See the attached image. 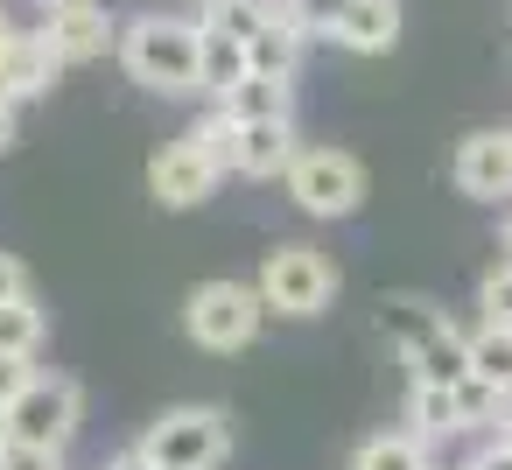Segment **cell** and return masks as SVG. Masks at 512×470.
Instances as JSON below:
<instances>
[{
  "label": "cell",
  "instance_id": "obj_22",
  "mask_svg": "<svg viewBox=\"0 0 512 470\" xmlns=\"http://www.w3.org/2000/svg\"><path fill=\"white\" fill-rule=\"evenodd\" d=\"M470 372H477L484 386L512 393V330H498V323L470 330Z\"/></svg>",
  "mask_w": 512,
  "mask_h": 470
},
{
  "label": "cell",
  "instance_id": "obj_33",
  "mask_svg": "<svg viewBox=\"0 0 512 470\" xmlns=\"http://www.w3.org/2000/svg\"><path fill=\"white\" fill-rule=\"evenodd\" d=\"M505 260H512V225H505Z\"/></svg>",
  "mask_w": 512,
  "mask_h": 470
},
{
  "label": "cell",
  "instance_id": "obj_17",
  "mask_svg": "<svg viewBox=\"0 0 512 470\" xmlns=\"http://www.w3.org/2000/svg\"><path fill=\"white\" fill-rule=\"evenodd\" d=\"M407 372H414L421 386H463V379H470V337L449 323L435 344H421V351L407 358Z\"/></svg>",
  "mask_w": 512,
  "mask_h": 470
},
{
  "label": "cell",
  "instance_id": "obj_14",
  "mask_svg": "<svg viewBox=\"0 0 512 470\" xmlns=\"http://www.w3.org/2000/svg\"><path fill=\"white\" fill-rule=\"evenodd\" d=\"M211 113H218V120H232V127L288 120V113H295V85H288V78H239L225 99H211Z\"/></svg>",
  "mask_w": 512,
  "mask_h": 470
},
{
  "label": "cell",
  "instance_id": "obj_27",
  "mask_svg": "<svg viewBox=\"0 0 512 470\" xmlns=\"http://www.w3.org/2000/svg\"><path fill=\"white\" fill-rule=\"evenodd\" d=\"M29 372H36L29 358H0V414H8V400H15V393L29 386Z\"/></svg>",
  "mask_w": 512,
  "mask_h": 470
},
{
  "label": "cell",
  "instance_id": "obj_12",
  "mask_svg": "<svg viewBox=\"0 0 512 470\" xmlns=\"http://www.w3.org/2000/svg\"><path fill=\"white\" fill-rule=\"evenodd\" d=\"M449 330V309H435L428 295H386L379 302V337L400 351V358H414L421 344H435Z\"/></svg>",
  "mask_w": 512,
  "mask_h": 470
},
{
  "label": "cell",
  "instance_id": "obj_31",
  "mask_svg": "<svg viewBox=\"0 0 512 470\" xmlns=\"http://www.w3.org/2000/svg\"><path fill=\"white\" fill-rule=\"evenodd\" d=\"M99 470H148V463H141V449H127V456H113V463H99Z\"/></svg>",
  "mask_w": 512,
  "mask_h": 470
},
{
  "label": "cell",
  "instance_id": "obj_20",
  "mask_svg": "<svg viewBox=\"0 0 512 470\" xmlns=\"http://www.w3.org/2000/svg\"><path fill=\"white\" fill-rule=\"evenodd\" d=\"M43 337H50V316L36 309V295H29V302H8V309H0V358H29V365H36Z\"/></svg>",
  "mask_w": 512,
  "mask_h": 470
},
{
  "label": "cell",
  "instance_id": "obj_11",
  "mask_svg": "<svg viewBox=\"0 0 512 470\" xmlns=\"http://www.w3.org/2000/svg\"><path fill=\"white\" fill-rule=\"evenodd\" d=\"M239 78H253V64H246V36H232L225 22H197V85L211 92V99H225Z\"/></svg>",
  "mask_w": 512,
  "mask_h": 470
},
{
  "label": "cell",
  "instance_id": "obj_4",
  "mask_svg": "<svg viewBox=\"0 0 512 470\" xmlns=\"http://www.w3.org/2000/svg\"><path fill=\"white\" fill-rule=\"evenodd\" d=\"M134 449L148 470H218L232 456V421L225 407H169L162 421H148Z\"/></svg>",
  "mask_w": 512,
  "mask_h": 470
},
{
  "label": "cell",
  "instance_id": "obj_1",
  "mask_svg": "<svg viewBox=\"0 0 512 470\" xmlns=\"http://www.w3.org/2000/svg\"><path fill=\"white\" fill-rule=\"evenodd\" d=\"M120 64L141 92H162V99H190L204 92L197 85V22L183 15H134L120 22Z\"/></svg>",
  "mask_w": 512,
  "mask_h": 470
},
{
  "label": "cell",
  "instance_id": "obj_7",
  "mask_svg": "<svg viewBox=\"0 0 512 470\" xmlns=\"http://www.w3.org/2000/svg\"><path fill=\"white\" fill-rule=\"evenodd\" d=\"M218 176H225V162L183 127L155 162H148V190H155V204L162 211H190V204H204L211 190H218Z\"/></svg>",
  "mask_w": 512,
  "mask_h": 470
},
{
  "label": "cell",
  "instance_id": "obj_21",
  "mask_svg": "<svg viewBox=\"0 0 512 470\" xmlns=\"http://www.w3.org/2000/svg\"><path fill=\"white\" fill-rule=\"evenodd\" d=\"M449 393H456V421H463V435H498V428H505V393L484 386L477 372H470L463 386H449Z\"/></svg>",
  "mask_w": 512,
  "mask_h": 470
},
{
  "label": "cell",
  "instance_id": "obj_25",
  "mask_svg": "<svg viewBox=\"0 0 512 470\" xmlns=\"http://www.w3.org/2000/svg\"><path fill=\"white\" fill-rule=\"evenodd\" d=\"M0 470H64V449H29L15 435H0Z\"/></svg>",
  "mask_w": 512,
  "mask_h": 470
},
{
  "label": "cell",
  "instance_id": "obj_34",
  "mask_svg": "<svg viewBox=\"0 0 512 470\" xmlns=\"http://www.w3.org/2000/svg\"><path fill=\"white\" fill-rule=\"evenodd\" d=\"M498 435H505V442H512V421H505V428H498Z\"/></svg>",
  "mask_w": 512,
  "mask_h": 470
},
{
  "label": "cell",
  "instance_id": "obj_26",
  "mask_svg": "<svg viewBox=\"0 0 512 470\" xmlns=\"http://www.w3.org/2000/svg\"><path fill=\"white\" fill-rule=\"evenodd\" d=\"M36 288H29V267L15 260V253H0V309H8V302H29Z\"/></svg>",
  "mask_w": 512,
  "mask_h": 470
},
{
  "label": "cell",
  "instance_id": "obj_36",
  "mask_svg": "<svg viewBox=\"0 0 512 470\" xmlns=\"http://www.w3.org/2000/svg\"><path fill=\"white\" fill-rule=\"evenodd\" d=\"M505 141H512V127H505Z\"/></svg>",
  "mask_w": 512,
  "mask_h": 470
},
{
  "label": "cell",
  "instance_id": "obj_18",
  "mask_svg": "<svg viewBox=\"0 0 512 470\" xmlns=\"http://www.w3.org/2000/svg\"><path fill=\"white\" fill-rule=\"evenodd\" d=\"M407 435H421L428 449L435 442H449V435H463V421H456V393L449 386H407Z\"/></svg>",
  "mask_w": 512,
  "mask_h": 470
},
{
  "label": "cell",
  "instance_id": "obj_32",
  "mask_svg": "<svg viewBox=\"0 0 512 470\" xmlns=\"http://www.w3.org/2000/svg\"><path fill=\"white\" fill-rule=\"evenodd\" d=\"M225 8H246V0H204V15H225Z\"/></svg>",
  "mask_w": 512,
  "mask_h": 470
},
{
  "label": "cell",
  "instance_id": "obj_9",
  "mask_svg": "<svg viewBox=\"0 0 512 470\" xmlns=\"http://www.w3.org/2000/svg\"><path fill=\"white\" fill-rule=\"evenodd\" d=\"M449 176H456V190L463 197H477V204H498V197H512V141L505 134H463L456 141V162H449Z\"/></svg>",
  "mask_w": 512,
  "mask_h": 470
},
{
  "label": "cell",
  "instance_id": "obj_8",
  "mask_svg": "<svg viewBox=\"0 0 512 470\" xmlns=\"http://www.w3.org/2000/svg\"><path fill=\"white\" fill-rule=\"evenodd\" d=\"M43 43L57 50V64H92L120 43L106 0H57V8H43Z\"/></svg>",
  "mask_w": 512,
  "mask_h": 470
},
{
  "label": "cell",
  "instance_id": "obj_5",
  "mask_svg": "<svg viewBox=\"0 0 512 470\" xmlns=\"http://www.w3.org/2000/svg\"><path fill=\"white\" fill-rule=\"evenodd\" d=\"M78 421H85L78 379H64V372H29V386L8 400V414H0V435H15V442H29V449H71Z\"/></svg>",
  "mask_w": 512,
  "mask_h": 470
},
{
  "label": "cell",
  "instance_id": "obj_6",
  "mask_svg": "<svg viewBox=\"0 0 512 470\" xmlns=\"http://www.w3.org/2000/svg\"><path fill=\"white\" fill-rule=\"evenodd\" d=\"M281 183H288L295 211H309V218H351L365 204V169L351 148H302Z\"/></svg>",
  "mask_w": 512,
  "mask_h": 470
},
{
  "label": "cell",
  "instance_id": "obj_3",
  "mask_svg": "<svg viewBox=\"0 0 512 470\" xmlns=\"http://www.w3.org/2000/svg\"><path fill=\"white\" fill-rule=\"evenodd\" d=\"M260 323H267V302H260V288H246V281H197V288L183 295V330H190V344L211 351V358L246 351V344L260 337Z\"/></svg>",
  "mask_w": 512,
  "mask_h": 470
},
{
  "label": "cell",
  "instance_id": "obj_30",
  "mask_svg": "<svg viewBox=\"0 0 512 470\" xmlns=\"http://www.w3.org/2000/svg\"><path fill=\"white\" fill-rule=\"evenodd\" d=\"M15 148V99H0V155Z\"/></svg>",
  "mask_w": 512,
  "mask_h": 470
},
{
  "label": "cell",
  "instance_id": "obj_23",
  "mask_svg": "<svg viewBox=\"0 0 512 470\" xmlns=\"http://www.w3.org/2000/svg\"><path fill=\"white\" fill-rule=\"evenodd\" d=\"M477 309H484V323L512 330V260H498V267L484 274V288H477Z\"/></svg>",
  "mask_w": 512,
  "mask_h": 470
},
{
  "label": "cell",
  "instance_id": "obj_35",
  "mask_svg": "<svg viewBox=\"0 0 512 470\" xmlns=\"http://www.w3.org/2000/svg\"><path fill=\"white\" fill-rule=\"evenodd\" d=\"M36 8H57V0H36Z\"/></svg>",
  "mask_w": 512,
  "mask_h": 470
},
{
  "label": "cell",
  "instance_id": "obj_24",
  "mask_svg": "<svg viewBox=\"0 0 512 470\" xmlns=\"http://www.w3.org/2000/svg\"><path fill=\"white\" fill-rule=\"evenodd\" d=\"M344 8H351V0H295L288 22H295L302 36H330V29L344 22Z\"/></svg>",
  "mask_w": 512,
  "mask_h": 470
},
{
  "label": "cell",
  "instance_id": "obj_10",
  "mask_svg": "<svg viewBox=\"0 0 512 470\" xmlns=\"http://www.w3.org/2000/svg\"><path fill=\"white\" fill-rule=\"evenodd\" d=\"M295 155H302L295 120H260V127H239L232 169H239V176H253V183H274V176H288V169H295Z\"/></svg>",
  "mask_w": 512,
  "mask_h": 470
},
{
  "label": "cell",
  "instance_id": "obj_19",
  "mask_svg": "<svg viewBox=\"0 0 512 470\" xmlns=\"http://www.w3.org/2000/svg\"><path fill=\"white\" fill-rule=\"evenodd\" d=\"M351 470H435V456H428L421 435L393 428V435H365L358 456H351Z\"/></svg>",
  "mask_w": 512,
  "mask_h": 470
},
{
  "label": "cell",
  "instance_id": "obj_15",
  "mask_svg": "<svg viewBox=\"0 0 512 470\" xmlns=\"http://www.w3.org/2000/svg\"><path fill=\"white\" fill-rule=\"evenodd\" d=\"M302 29L288 22V15H267L253 36H246V64H253V78H288L295 85V71H302Z\"/></svg>",
  "mask_w": 512,
  "mask_h": 470
},
{
  "label": "cell",
  "instance_id": "obj_16",
  "mask_svg": "<svg viewBox=\"0 0 512 470\" xmlns=\"http://www.w3.org/2000/svg\"><path fill=\"white\" fill-rule=\"evenodd\" d=\"M57 71H64V64H57V50L43 43V29H22V36H15V57H8V99H15V106H22V99H43V92L57 85Z\"/></svg>",
  "mask_w": 512,
  "mask_h": 470
},
{
  "label": "cell",
  "instance_id": "obj_2",
  "mask_svg": "<svg viewBox=\"0 0 512 470\" xmlns=\"http://www.w3.org/2000/svg\"><path fill=\"white\" fill-rule=\"evenodd\" d=\"M260 302H267V316H288V323H309V316H323L330 302H337V260L323 253V246H309V239H281L267 260H260Z\"/></svg>",
  "mask_w": 512,
  "mask_h": 470
},
{
  "label": "cell",
  "instance_id": "obj_28",
  "mask_svg": "<svg viewBox=\"0 0 512 470\" xmlns=\"http://www.w3.org/2000/svg\"><path fill=\"white\" fill-rule=\"evenodd\" d=\"M463 470H512V442H505V435H484V449H477Z\"/></svg>",
  "mask_w": 512,
  "mask_h": 470
},
{
  "label": "cell",
  "instance_id": "obj_29",
  "mask_svg": "<svg viewBox=\"0 0 512 470\" xmlns=\"http://www.w3.org/2000/svg\"><path fill=\"white\" fill-rule=\"evenodd\" d=\"M15 36H22V29L0 15V99H8V57H15Z\"/></svg>",
  "mask_w": 512,
  "mask_h": 470
},
{
  "label": "cell",
  "instance_id": "obj_13",
  "mask_svg": "<svg viewBox=\"0 0 512 470\" xmlns=\"http://www.w3.org/2000/svg\"><path fill=\"white\" fill-rule=\"evenodd\" d=\"M330 43L351 57H386L400 43V0H351L344 22L330 29Z\"/></svg>",
  "mask_w": 512,
  "mask_h": 470
}]
</instances>
